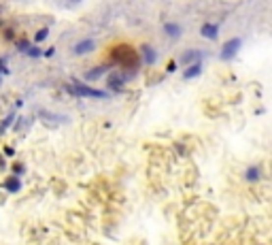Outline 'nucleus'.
<instances>
[{"label":"nucleus","instance_id":"obj_6","mask_svg":"<svg viewBox=\"0 0 272 245\" xmlns=\"http://www.w3.org/2000/svg\"><path fill=\"white\" fill-rule=\"evenodd\" d=\"M96 49V43L94 41H81V43H77L75 45V54H79V56H83V54H89V51H94Z\"/></svg>","mask_w":272,"mask_h":245},{"label":"nucleus","instance_id":"obj_9","mask_svg":"<svg viewBox=\"0 0 272 245\" xmlns=\"http://www.w3.org/2000/svg\"><path fill=\"white\" fill-rule=\"evenodd\" d=\"M200 32H202V36H206V38H215L219 30H217V26H215V24H204Z\"/></svg>","mask_w":272,"mask_h":245},{"label":"nucleus","instance_id":"obj_12","mask_svg":"<svg viewBox=\"0 0 272 245\" xmlns=\"http://www.w3.org/2000/svg\"><path fill=\"white\" fill-rule=\"evenodd\" d=\"M111 68V64H105V66H98V68H94V70H89L87 73V79H96V77H100V75H105L107 70Z\"/></svg>","mask_w":272,"mask_h":245},{"label":"nucleus","instance_id":"obj_1","mask_svg":"<svg viewBox=\"0 0 272 245\" xmlns=\"http://www.w3.org/2000/svg\"><path fill=\"white\" fill-rule=\"evenodd\" d=\"M68 90H70V92H75V94H79V96H87V98H107V92H100V90L81 86V83H75V86L68 88Z\"/></svg>","mask_w":272,"mask_h":245},{"label":"nucleus","instance_id":"obj_7","mask_svg":"<svg viewBox=\"0 0 272 245\" xmlns=\"http://www.w3.org/2000/svg\"><path fill=\"white\" fill-rule=\"evenodd\" d=\"M124 83H126V77L124 75H115V77H111V79H109V86H111V90H115V92H119L121 88H124Z\"/></svg>","mask_w":272,"mask_h":245},{"label":"nucleus","instance_id":"obj_20","mask_svg":"<svg viewBox=\"0 0 272 245\" xmlns=\"http://www.w3.org/2000/svg\"><path fill=\"white\" fill-rule=\"evenodd\" d=\"M0 70H2V73H4V66H2V64H0ZM0 81H2V79H0Z\"/></svg>","mask_w":272,"mask_h":245},{"label":"nucleus","instance_id":"obj_4","mask_svg":"<svg viewBox=\"0 0 272 245\" xmlns=\"http://www.w3.org/2000/svg\"><path fill=\"white\" fill-rule=\"evenodd\" d=\"M115 56H119V62H124V64H132L136 60L134 51L130 47H126V45H119V47L115 49Z\"/></svg>","mask_w":272,"mask_h":245},{"label":"nucleus","instance_id":"obj_17","mask_svg":"<svg viewBox=\"0 0 272 245\" xmlns=\"http://www.w3.org/2000/svg\"><path fill=\"white\" fill-rule=\"evenodd\" d=\"M28 54H30L32 58H36V56H41V49H38L36 45H34V47H28Z\"/></svg>","mask_w":272,"mask_h":245},{"label":"nucleus","instance_id":"obj_14","mask_svg":"<svg viewBox=\"0 0 272 245\" xmlns=\"http://www.w3.org/2000/svg\"><path fill=\"white\" fill-rule=\"evenodd\" d=\"M13 118H15V113H9V115H6V120L2 122V124H0V132H4L6 128H9V124L13 122Z\"/></svg>","mask_w":272,"mask_h":245},{"label":"nucleus","instance_id":"obj_10","mask_svg":"<svg viewBox=\"0 0 272 245\" xmlns=\"http://www.w3.org/2000/svg\"><path fill=\"white\" fill-rule=\"evenodd\" d=\"M140 51H142V58H145V64H153L155 62V51L149 47V45H142Z\"/></svg>","mask_w":272,"mask_h":245},{"label":"nucleus","instance_id":"obj_19","mask_svg":"<svg viewBox=\"0 0 272 245\" xmlns=\"http://www.w3.org/2000/svg\"><path fill=\"white\" fill-rule=\"evenodd\" d=\"M4 153H6V156H13V153H15V150H13V147H9V145H6V147H4Z\"/></svg>","mask_w":272,"mask_h":245},{"label":"nucleus","instance_id":"obj_5","mask_svg":"<svg viewBox=\"0 0 272 245\" xmlns=\"http://www.w3.org/2000/svg\"><path fill=\"white\" fill-rule=\"evenodd\" d=\"M2 188L9 192V194H17L19 190H22V179L19 177H9L2 182Z\"/></svg>","mask_w":272,"mask_h":245},{"label":"nucleus","instance_id":"obj_8","mask_svg":"<svg viewBox=\"0 0 272 245\" xmlns=\"http://www.w3.org/2000/svg\"><path fill=\"white\" fill-rule=\"evenodd\" d=\"M200 73H202V64H191V66H187L185 70V79H193V77H198Z\"/></svg>","mask_w":272,"mask_h":245},{"label":"nucleus","instance_id":"obj_13","mask_svg":"<svg viewBox=\"0 0 272 245\" xmlns=\"http://www.w3.org/2000/svg\"><path fill=\"white\" fill-rule=\"evenodd\" d=\"M164 30H166V34H170V36H179L181 34V28L177 24H166Z\"/></svg>","mask_w":272,"mask_h":245},{"label":"nucleus","instance_id":"obj_15","mask_svg":"<svg viewBox=\"0 0 272 245\" xmlns=\"http://www.w3.org/2000/svg\"><path fill=\"white\" fill-rule=\"evenodd\" d=\"M13 173H15V177H19V175H24V173H26V166H24L22 162L13 164Z\"/></svg>","mask_w":272,"mask_h":245},{"label":"nucleus","instance_id":"obj_18","mask_svg":"<svg viewBox=\"0 0 272 245\" xmlns=\"http://www.w3.org/2000/svg\"><path fill=\"white\" fill-rule=\"evenodd\" d=\"M17 49H19V51H28V43H26V41H19Z\"/></svg>","mask_w":272,"mask_h":245},{"label":"nucleus","instance_id":"obj_16","mask_svg":"<svg viewBox=\"0 0 272 245\" xmlns=\"http://www.w3.org/2000/svg\"><path fill=\"white\" fill-rule=\"evenodd\" d=\"M47 34H49V30H47V28L38 30V32H36V36H34V41H36V43H41V41H43V38L47 36Z\"/></svg>","mask_w":272,"mask_h":245},{"label":"nucleus","instance_id":"obj_3","mask_svg":"<svg viewBox=\"0 0 272 245\" xmlns=\"http://www.w3.org/2000/svg\"><path fill=\"white\" fill-rule=\"evenodd\" d=\"M202 51H198V49H190V51H185L183 56H181V62L187 64V66H191V64H200V60H202Z\"/></svg>","mask_w":272,"mask_h":245},{"label":"nucleus","instance_id":"obj_2","mask_svg":"<svg viewBox=\"0 0 272 245\" xmlns=\"http://www.w3.org/2000/svg\"><path fill=\"white\" fill-rule=\"evenodd\" d=\"M238 49H241V38H232V41H228L221 49V60H232Z\"/></svg>","mask_w":272,"mask_h":245},{"label":"nucleus","instance_id":"obj_11","mask_svg":"<svg viewBox=\"0 0 272 245\" xmlns=\"http://www.w3.org/2000/svg\"><path fill=\"white\" fill-rule=\"evenodd\" d=\"M260 169H257V166H249L247 169V173H245V179H247V182H260Z\"/></svg>","mask_w":272,"mask_h":245}]
</instances>
